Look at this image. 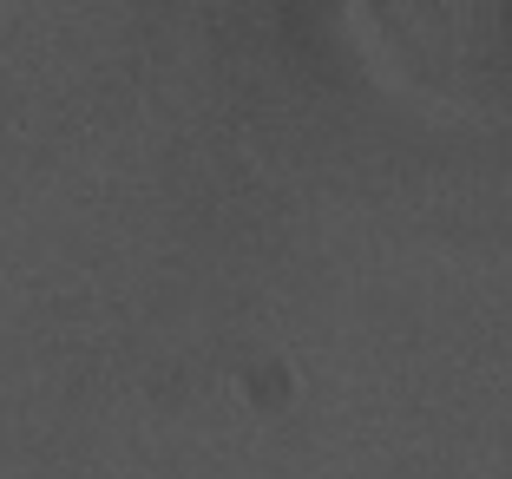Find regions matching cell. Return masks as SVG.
Segmentation results:
<instances>
[]
</instances>
